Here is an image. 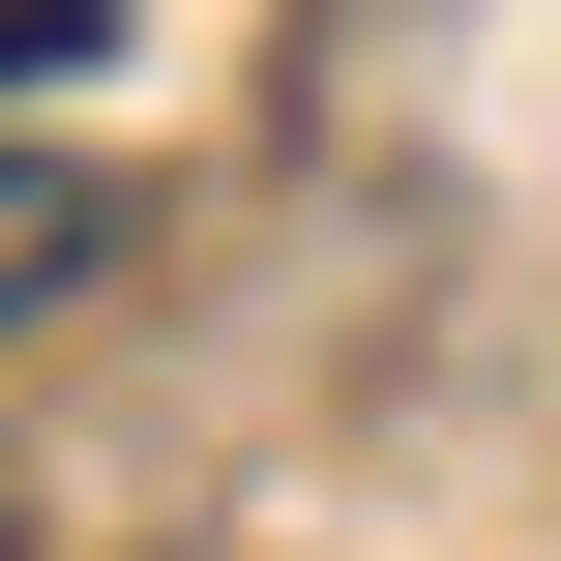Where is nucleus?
<instances>
[{
  "mask_svg": "<svg viewBox=\"0 0 561 561\" xmlns=\"http://www.w3.org/2000/svg\"><path fill=\"white\" fill-rule=\"evenodd\" d=\"M89 237H118V207H89V178H59V148H0V325H30V296H59V266H89Z\"/></svg>",
  "mask_w": 561,
  "mask_h": 561,
  "instance_id": "1",
  "label": "nucleus"
},
{
  "mask_svg": "<svg viewBox=\"0 0 561 561\" xmlns=\"http://www.w3.org/2000/svg\"><path fill=\"white\" fill-rule=\"evenodd\" d=\"M89 30H118V0H0V89H30V59H89Z\"/></svg>",
  "mask_w": 561,
  "mask_h": 561,
  "instance_id": "2",
  "label": "nucleus"
}]
</instances>
